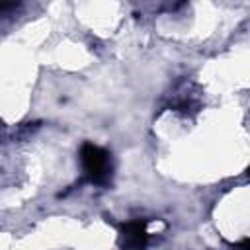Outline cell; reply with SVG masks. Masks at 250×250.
I'll use <instances>...</instances> for the list:
<instances>
[{
  "label": "cell",
  "instance_id": "cell-1",
  "mask_svg": "<svg viewBox=\"0 0 250 250\" xmlns=\"http://www.w3.org/2000/svg\"><path fill=\"white\" fill-rule=\"evenodd\" d=\"M80 166L86 182L94 186H109L111 176H113V160L111 152L105 148L94 145V143H84L80 148Z\"/></svg>",
  "mask_w": 250,
  "mask_h": 250
},
{
  "label": "cell",
  "instance_id": "cell-2",
  "mask_svg": "<svg viewBox=\"0 0 250 250\" xmlns=\"http://www.w3.org/2000/svg\"><path fill=\"white\" fill-rule=\"evenodd\" d=\"M148 240L146 223L145 221H133L127 223L121 230V246L123 250H145Z\"/></svg>",
  "mask_w": 250,
  "mask_h": 250
},
{
  "label": "cell",
  "instance_id": "cell-3",
  "mask_svg": "<svg viewBox=\"0 0 250 250\" xmlns=\"http://www.w3.org/2000/svg\"><path fill=\"white\" fill-rule=\"evenodd\" d=\"M12 8H16V6H12V4H0V14L6 12V10H12Z\"/></svg>",
  "mask_w": 250,
  "mask_h": 250
},
{
  "label": "cell",
  "instance_id": "cell-4",
  "mask_svg": "<svg viewBox=\"0 0 250 250\" xmlns=\"http://www.w3.org/2000/svg\"><path fill=\"white\" fill-rule=\"evenodd\" d=\"M2 129H4V127H2V123H0V131H2Z\"/></svg>",
  "mask_w": 250,
  "mask_h": 250
}]
</instances>
